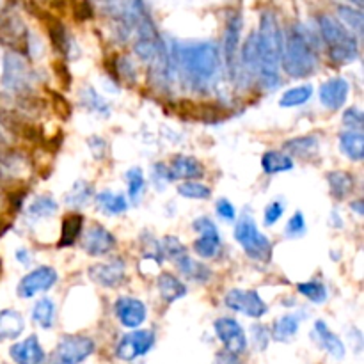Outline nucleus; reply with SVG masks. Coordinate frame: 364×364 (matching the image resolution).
<instances>
[{
    "label": "nucleus",
    "mask_w": 364,
    "mask_h": 364,
    "mask_svg": "<svg viewBox=\"0 0 364 364\" xmlns=\"http://www.w3.org/2000/svg\"><path fill=\"white\" fill-rule=\"evenodd\" d=\"M283 212H284L283 203L279 201L270 203V205L265 208V213H263V220H265L267 226H274V224L283 217Z\"/></svg>",
    "instance_id": "49530a36"
},
{
    "label": "nucleus",
    "mask_w": 364,
    "mask_h": 364,
    "mask_svg": "<svg viewBox=\"0 0 364 364\" xmlns=\"http://www.w3.org/2000/svg\"><path fill=\"white\" fill-rule=\"evenodd\" d=\"M258 43V80L265 89L272 91L281 84L279 64L283 55V32L274 13H263L259 31L256 32Z\"/></svg>",
    "instance_id": "f03ea898"
},
{
    "label": "nucleus",
    "mask_w": 364,
    "mask_h": 364,
    "mask_svg": "<svg viewBox=\"0 0 364 364\" xmlns=\"http://www.w3.org/2000/svg\"><path fill=\"white\" fill-rule=\"evenodd\" d=\"M2 85L11 92H27L31 89V70L20 53H7L4 57Z\"/></svg>",
    "instance_id": "423d86ee"
},
{
    "label": "nucleus",
    "mask_w": 364,
    "mask_h": 364,
    "mask_svg": "<svg viewBox=\"0 0 364 364\" xmlns=\"http://www.w3.org/2000/svg\"><path fill=\"white\" fill-rule=\"evenodd\" d=\"M242 73L247 78H258V43H256V32L247 38L244 43L240 55Z\"/></svg>",
    "instance_id": "b1692460"
},
{
    "label": "nucleus",
    "mask_w": 364,
    "mask_h": 364,
    "mask_svg": "<svg viewBox=\"0 0 364 364\" xmlns=\"http://www.w3.org/2000/svg\"><path fill=\"white\" fill-rule=\"evenodd\" d=\"M338 16H340V23L347 28L348 32L352 34H358L361 36L363 32V23H364V16L361 13V9L358 7H352V6H338Z\"/></svg>",
    "instance_id": "7c9ffc66"
},
{
    "label": "nucleus",
    "mask_w": 364,
    "mask_h": 364,
    "mask_svg": "<svg viewBox=\"0 0 364 364\" xmlns=\"http://www.w3.org/2000/svg\"><path fill=\"white\" fill-rule=\"evenodd\" d=\"M281 64L294 78H304L316 70V53L309 32L301 23L291 25L283 36V55Z\"/></svg>",
    "instance_id": "7ed1b4c3"
},
{
    "label": "nucleus",
    "mask_w": 364,
    "mask_h": 364,
    "mask_svg": "<svg viewBox=\"0 0 364 364\" xmlns=\"http://www.w3.org/2000/svg\"><path fill=\"white\" fill-rule=\"evenodd\" d=\"M340 149L347 159L359 162L364 159V135L363 132L347 130L340 135Z\"/></svg>",
    "instance_id": "5701e85b"
},
{
    "label": "nucleus",
    "mask_w": 364,
    "mask_h": 364,
    "mask_svg": "<svg viewBox=\"0 0 364 364\" xmlns=\"http://www.w3.org/2000/svg\"><path fill=\"white\" fill-rule=\"evenodd\" d=\"M196 231L199 233V238L194 242V251L199 258L210 259L219 252L220 249V233L212 219L208 217H199L192 224Z\"/></svg>",
    "instance_id": "f8f14e48"
},
{
    "label": "nucleus",
    "mask_w": 364,
    "mask_h": 364,
    "mask_svg": "<svg viewBox=\"0 0 364 364\" xmlns=\"http://www.w3.org/2000/svg\"><path fill=\"white\" fill-rule=\"evenodd\" d=\"M32 320L43 329H50L55 323V304L50 299L43 297L32 308Z\"/></svg>",
    "instance_id": "c756f323"
},
{
    "label": "nucleus",
    "mask_w": 364,
    "mask_h": 364,
    "mask_svg": "<svg viewBox=\"0 0 364 364\" xmlns=\"http://www.w3.org/2000/svg\"><path fill=\"white\" fill-rule=\"evenodd\" d=\"M9 355L14 364H45V350L39 343L38 336H28L18 341L9 348Z\"/></svg>",
    "instance_id": "a211bd4d"
},
{
    "label": "nucleus",
    "mask_w": 364,
    "mask_h": 364,
    "mask_svg": "<svg viewBox=\"0 0 364 364\" xmlns=\"http://www.w3.org/2000/svg\"><path fill=\"white\" fill-rule=\"evenodd\" d=\"M320 32L326 41L329 57L336 64H350L359 57V43L352 32H348L340 20L322 14L318 18Z\"/></svg>",
    "instance_id": "20e7f679"
},
{
    "label": "nucleus",
    "mask_w": 364,
    "mask_h": 364,
    "mask_svg": "<svg viewBox=\"0 0 364 364\" xmlns=\"http://www.w3.org/2000/svg\"><path fill=\"white\" fill-rule=\"evenodd\" d=\"M159 291L167 304H173L174 301L183 299L187 295V287L174 274L162 272L159 277Z\"/></svg>",
    "instance_id": "4be33fe9"
},
{
    "label": "nucleus",
    "mask_w": 364,
    "mask_h": 364,
    "mask_svg": "<svg viewBox=\"0 0 364 364\" xmlns=\"http://www.w3.org/2000/svg\"><path fill=\"white\" fill-rule=\"evenodd\" d=\"M96 203H98L100 208L103 210V213L107 215H119L124 213L128 208V203L124 199V196L114 194V192L103 191L96 196Z\"/></svg>",
    "instance_id": "c85d7f7f"
},
{
    "label": "nucleus",
    "mask_w": 364,
    "mask_h": 364,
    "mask_svg": "<svg viewBox=\"0 0 364 364\" xmlns=\"http://www.w3.org/2000/svg\"><path fill=\"white\" fill-rule=\"evenodd\" d=\"M350 206H352V208L355 210V213H358V215H363V213H364V208H363V201H361V199H358V201H352V203H350Z\"/></svg>",
    "instance_id": "3c124183"
},
{
    "label": "nucleus",
    "mask_w": 364,
    "mask_h": 364,
    "mask_svg": "<svg viewBox=\"0 0 364 364\" xmlns=\"http://www.w3.org/2000/svg\"><path fill=\"white\" fill-rule=\"evenodd\" d=\"M350 2L354 4V6L358 7V9H361V7H363V0H350Z\"/></svg>",
    "instance_id": "864d4df0"
},
{
    "label": "nucleus",
    "mask_w": 364,
    "mask_h": 364,
    "mask_svg": "<svg viewBox=\"0 0 364 364\" xmlns=\"http://www.w3.org/2000/svg\"><path fill=\"white\" fill-rule=\"evenodd\" d=\"M57 210H59V205L55 199L48 196H39L28 206V215L36 219H45V217H52Z\"/></svg>",
    "instance_id": "e433bc0d"
},
{
    "label": "nucleus",
    "mask_w": 364,
    "mask_h": 364,
    "mask_svg": "<svg viewBox=\"0 0 364 364\" xmlns=\"http://www.w3.org/2000/svg\"><path fill=\"white\" fill-rule=\"evenodd\" d=\"M92 198H95V191H92L91 185H89L87 181H77V183L70 188V192L66 194L64 201L70 206H73V208H82V206L87 205Z\"/></svg>",
    "instance_id": "72a5a7b5"
},
{
    "label": "nucleus",
    "mask_w": 364,
    "mask_h": 364,
    "mask_svg": "<svg viewBox=\"0 0 364 364\" xmlns=\"http://www.w3.org/2000/svg\"><path fill=\"white\" fill-rule=\"evenodd\" d=\"M348 91H350V85H348V82L343 77L331 78V80H327L320 87V103L329 110L341 109L345 102H347Z\"/></svg>",
    "instance_id": "f3484780"
},
{
    "label": "nucleus",
    "mask_w": 364,
    "mask_h": 364,
    "mask_svg": "<svg viewBox=\"0 0 364 364\" xmlns=\"http://www.w3.org/2000/svg\"><path fill=\"white\" fill-rule=\"evenodd\" d=\"M178 269L181 270V274H183L185 277H188L191 281H198V283H205V281H208L210 276H212L208 267L196 262V259H192L191 256L181 259V262L178 263Z\"/></svg>",
    "instance_id": "f704fd0d"
},
{
    "label": "nucleus",
    "mask_w": 364,
    "mask_h": 364,
    "mask_svg": "<svg viewBox=\"0 0 364 364\" xmlns=\"http://www.w3.org/2000/svg\"><path fill=\"white\" fill-rule=\"evenodd\" d=\"M223 364H242L238 361V355H233L230 354V352H226V354L223 355Z\"/></svg>",
    "instance_id": "8fccbe9b"
},
{
    "label": "nucleus",
    "mask_w": 364,
    "mask_h": 364,
    "mask_svg": "<svg viewBox=\"0 0 364 364\" xmlns=\"http://www.w3.org/2000/svg\"><path fill=\"white\" fill-rule=\"evenodd\" d=\"M327 183H329L331 194L336 199H347L354 191V176L345 171H333L327 174Z\"/></svg>",
    "instance_id": "393cba45"
},
{
    "label": "nucleus",
    "mask_w": 364,
    "mask_h": 364,
    "mask_svg": "<svg viewBox=\"0 0 364 364\" xmlns=\"http://www.w3.org/2000/svg\"><path fill=\"white\" fill-rule=\"evenodd\" d=\"M299 326H301V320L297 315H284L274 323L272 329V338L281 343H288L291 341V338L299 333Z\"/></svg>",
    "instance_id": "bb28decb"
},
{
    "label": "nucleus",
    "mask_w": 364,
    "mask_h": 364,
    "mask_svg": "<svg viewBox=\"0 0 364 364\" xmlns=\"http://www.w3.org/2000/svg\"><path fill=\"white\" fill-rule=\"evenodd\" d=\"M127 277V265L123 259H110L107 263L89 267V279L103 288H117Z\"/></svg>",
    "instance_id": "4468645a"
},
{
    "label": "nucleus",
    "mask_w": 364,
    "mask_h": 364,
    "mask_svg": "<svg viewBox=\"0 0 364 364\" xmlns=\"http://www.w3.org/2000/svg\"><path fill=\"white\" fill-rule=\"evenodd\" d=\"M343 124L352 132H361L363 128V112L358 107H352L343 114Z\"/></svg>",
    "instance_id": "a18cd8bd"
},
{
    "label": "nucleus",
    "mask_w": 364,
    "mask_h": 364,
    "mask_svg": "<svg viewBox=\"0 0 364 364\" xmlns=\"http://www.w3.org/2000/svg\"><path fill=\"white\" fill-rule=\"evenodd\" d=\"M82 224H84L82 213H70L68 217H64L59 247H70V245L75 244V240H77L82 231Z\"/></svg>",
    "instance_id": "cd10ccee"
},
{
    "label": "nucleus",
    "mask_w": 364,
    "mask_h": 364,
    "mask_svg": "<svg viewBox=\"0 0 364 364\" xmlns=\"http://www.w3.org/2000/svg\"><path fill=\"white\" fill-rule=\"evenodd\" d=\"M217 213H219L220 219L233 220L235 215H237V210H235V206L228 199H219L217 201Z\"/></svg>",
    "instance_id": "de8ad7c7"
},
{
    "label": "nucleus",
    "mask_w": 364,
    "mask_h": 364,
    "mask_svg": "<svg viewBox=\"0 0 364 364\" xmlns=\"http://www.w3.org/2000/svg\"><path fill=\"white\" fill-rule=\"evenodd\" d=\"M57 283V272L52 267H39L28 272L18 284V295L21 299H32L41 291L50 290Z\"/></svg>",
    "instance_id": "ddd939ff"
},
{
    "label": "nucleus",
    "mask_w": 364,
    "mask_h": 364,
    "mask_svg": "<svg viewBox=\"0 0 364 364\" xmlns=\"http://www.w3.org/2000/svg\"><path fill=\"white\" fill-rule=\"evenodd\" d=\"M315 336H316V341H318L320 348H323L331 358L338 359V361H341V359L345 358L347 348H345L343 341H341L340 338H338L336 334L327 327V323L322 322V320H318V322L315 323Z\"/></svg>",
    "instance_id": "aec40b11"
},
{
    "label": "nucleus",
    "mask_w": 364,
    "mask_h": 364,
    "mask_svg": "<svg viewBox=\"0 0 364 364\" xmlns=\"http://www.w3.org/2000/svg\"><path fill=\"white\" fill-rule=\"evenodd\" d=\"M6 176H7V174H6V167H4L2 164H0V181L6 180Z\"/></svg>",
    "instance_id": "603ef678"
},
{
    "label": "nucleus",
    "mask_w": 364,
    "mask_h": 364,
    "mask_svg": "<svg viewBox=\"0 0 364 364\" xmlns=\"http://www.w3.org/2000/svg\"><path fill=\"white\" fill-rule=\"evenodd\" d=\"M252 336H255V343L258 345L259 350H265L267 345H269V333L265 331V327H255Z\"/></svg>",
    "instance_id": "09e8293b"
},
{
    "label": "nucleus",
    "mask_w": 364,
    "mask_h": 364,
    "mask_svg": "<svg viewBox=\"0 0 364 364\" xmlns=\"http://www.w3.org/2000/svg\"><path fill=\"white\" fill-rule=\"evenodd\" d=\"M224 304L233 311L242 313V315L249 316V318H262L269 306L263 302L258 291L255 290H240V288H233L224 297Z\"/></svg>",
    "instance_id": "6e6552de"
},
{
    "label": "nucleus",
    "mask_w": 364,
    "mask_h": 364,
    "mask_svg": "<svg viewBox=\"0 0 364 364\" xmlns=\"http://www.w3.org/2000/svg\"><path fill=\"white\" fill-rule=\"evenodd\" d=\"M213 329H215L219 341L230 354L240 355L247 348V338H245L244 329L235 318H230V316L217 318L213 323Z\"/></svg>",
    "instance_id": "9b49d317"
},
{
    "label": "nucleus",
    "mask_w": 364,
    "mask_h": 364,
    "mask_svg": "<svg viewBox=\"0 0 364 364\" xmlns=\"http://www.w3.org/2000/svg\"><path fill=\"white\" fill-rule=\"evenodd\" d=\"M95 341L87 336L71 334V336L60 338L57 345V363L59 364H80L95 354Z\"/></svg>",
    "instance_id": "0eeeda50"
},
{
    "label": "nucleus",
    "mask_w": 364,
    "mask_h": 364,
    "mask_svg": "<svg viewBox=\"0 0 364 364\" xmlns=\"http://www.w3.org/2000/svg\"><path fill=\"white\" fill-rule=\"evenodd\" d=\"M178 194L185 199H208L212 196V191L199 181H185V183L178 185Z\"/></svg>",
    "instance_id": "ea45409f"
},
{
    "label": "nucleus",
    "mask_w": 364,
    "mask_h": 364,
    "mask_svg": "<svg viewBox=\"0 0 364 364\" xmlns=\"http://www.w3.org/2000/svg\"><path fill=\"white\" fill-rule=\"evenodd\" d=\"M284 149H287L290 155L309 156V155H313V153H316V149H318V139H316L315 135L290 139V141L284 144Z\"/></svg>",
    "instance_id": "c9c22d12"
},
{
    "label": "nucleus",
    "mask_w": 364,
    "mask_h": 364,
    "mask_svg": "<svg viewBox=\"0 0 364 364\" xmlns=\"http://www.w3.org/2000/svg\"><path fill=\"white\" fill-rule=\"evenodd\" d=\"M57 364H59V363H57Z\"/></svg>",
    "instance_id": "5fc2aeb1"
},
{
    "label": "nucleus",
    "mask_w": 364,
    "mask_h": 364,
    "mask_svg": "<svg viewBox=\"0 0 364 364\" xmlns=\"http://www.w3.org/2000/svg\"><path fill=\"white\" fill-rule=\"evenodd\" d=\"M21 39H25V25L18 18L9 16L0 20V41L14 45Z\"/></svg>",
    "instance_id": "2f4dec72"
},
{
    "label": "nucleus",
    "mask_w": 364,
    "mask_h": 364,
    "mask_svg": "<svg viewBox=\"0 0 364 364\" xmlns=\"http://www.w3.org/2000/svg\"><path fill=\"white\" fill-rule=\"evenodd\" d=\"M127 181H128V194L134 201H137L139 196L142 194V188H144V174L139 167H134L127 173Z\"/></svg>",
    "instance_id": "a19ab883"
},
{
    "label": "nucleus",
    "mask_w": 364,
    "mask_h": 364,
    "mask_svg": "<svg viewBox=\"0 0 364 364\" xmlns=\"http://www.w3.org/2000/svg\"><path fill=\"white\" fill-rule=\"evenodd\" d=\"M84 103L89 110H95V112H102L103 116H109V107H107L103 98H100V95L92 87L84 89Z\"/></svg>",
    "instance_id": "79ce46f5"
},
{
    "label": "nucleus",
    "mask_w": 364,
    "mask_h": 364,
    "mask_svg": "<svg viewBox=\"0 0 364 364\" xmlns=\"http://www.w3.org/2000/svg\"><path fill=\"white\" fill-rule=\"evenodd\" d=\"M114 311H116L121 326L127 327V329H137L146 320L144 302L139 301V299L128 297V295L117 299L116 304H114Z\"/></svg>",
    "instance_id": "dca6fc26"
},
{
    "label": "nucleus",
    "mask_w": 364,
    "mask_h": 364,
    "mask_svg": "<svg viewBox=\"0 0 364 364\" xmlns=\"http://www.w3.org/2000/svg\"><path fill=\"white\" fill-rule=\"evenodd\" d=\"M262 169L267 174L288 173L294 169V159L281 151H267L262 156Z\"/></svg>",
    "instance_id": "a878e982"
},
{
    "label": "nucleus",
    "mask_w": 364,
    "mask_h": 364,
    "mask_svg": "<svg viewBox=\"0 0 364 364\" xmlns=\"http://www.w3.org/2000/svg\"><path fill=\"white\" fill-rule=\"evenodd\" d=\"M235 240L242 245L245 255L256 262H269L272 258V244L269 238L258 230L255 219L247 213L237 220L235 226Z\"/></svg>",
    "instance_id": "39448f33"
},
{
    "label": "nucleus",
    "mask_w": 364,
    "mask_h": 364,
    "mask_svg": "<svg viewBox=\"0 0 364 364\" xmlns=\"http://www.w3.org/2000/svg\"><path fill=\"white\" fill-rule=\"evenodd\" d=\"M304 233H306L304 215H302L301 212H297L294 217H291L290 220H288L287 235L290 238H297V237H302V235H304Z\"/></svg>",
    "instance_id": "c03bdc74"
},
{
    "label": "nucleus",
    "mask_w": 364,
    "mask_h": 364,
    "mask_svg": "<svg viewBox=\"0 0 364 364\" xmlns=\"http://www.w3.org/2000/svg\"><path fill=\"white\" fill-rule=\"evenodd\" d=\"M82 249L89 256H105L116 249V237L102 224H92L82 237Z\"/></svg>",
    "instance_id": "2eb2a0df"
},
{
    "label": "nucleus",
    "mask_w": 364,
    "mask_h": 364,
    "mask_svg": "<svg viewBox=\"0 0 364 364\" xmlns=\"http://www.w3.org/2000/svg\"><path fill=\"white\" fill-rule=\"evenodd\" d=\"M25 331V318L14 309L0 311V341L18 340Z\"/></svg>",
    "instance_id": "412c9836"
},
{
    "label": "nucleus",
    "mask_w": 364,
    "mask_h": 364,
    "mask_svg": "<svg viewBox=\"0 0 364 364\" xmlns=\"http://www.w3.org/2000/svg\"><path fill=\"white\" fill-rule=\"evenodd\" d=\"M169 171L171 180H187V181H196L205 174L201 162L194 156L187 155H176L171 162V166L167 167Z\"/></svg>",
    "instance_id": "6ab92c4d"
},
{
    "label": "nucleus",
    "mask_w": 364,
    "mask_h": 364,
    "mask_svg": "<svg viewBox=\"0 0 364 364\" xmlns=\"http://www.w3.org/2000/svg\"><path fill=\"white\" fill-rule=\"evenodd\" d=\"M160 249H162V256L164 258L171 259L173 263H180L181 259L187 258L188 252H187V247H185L183 244H181L180 240H178L176 237H166L162 240V245H160Z\"/></svg>",
    "instance_id": "4c0bfd02"
},
{
    "label": "nucleus",
    "mask_w": 364,
    "mask_h": 364,
    "mask_svg": "<svg viewBox=\"0 0 364 364\" xmlns=\"http://www.w3.org/2000/svg\"><path fill=\"white\" fill-rule=\"evenodd\" d=\"M153 343H155V336H153L151 331H137L127 334L119 340L116 347V355L121 361H135L137 358H142V355L148 354L153 348Z\"/></svg>",
    "instance_id": "9d476101"
},
{
    "label": "nucleus",
    "mask_w": 364,
    "mask_h": 364,
    "mask_svg": "<svg viewBox=\"0 0 364 364\" xmlns=\"http://www.w3.org/2000/svg\"><path fill=\"white\" fill-rule=\"evenodd\" d=\"M171 60L176 63L183 82L196 92L210 91L223 68L219 46L212 41L176 45Z\"/></svg>",
    "instance_id": "f257e3e1"
},
{
    "label": "nucleus",
    "mask_w": 364,
    "mask_h": 364,
    "mask_svg": "<svg viewBox=\"0 0 364 364\" xmlns=\"http://www.w3.org/2000/svg\"><path fill=\"white\" fill-rule=\"evenodd\" d=\"M297 290L304 295L308 301L315 302V304H322L327 299V288L320 281H308V283H301Z\"/></svg>",
    "instance_id": "58836bf2"
},
{
    "label": "nucleus",
    "mask_w": 364,
    "mask_h": 364,
    "mask_svg": "<svg viewBox=\"0 0 364 364\" xmlns=\"http://www.w3.org/2000/svg\"><path fill=\"white\" fill-rule=\"evenodd\" d=\"M313 96V85H299V87L288 89L287 92H283L279 100V107L283 109H294V107L304 105L306 102H309V98Z\"/></svg>",
    "instance_id": "473e14b6"
},
{
    "label": "nucleus",
    "mask_w": 364,
    "mask_h": 364,
    "mask_svg": "<svg viewBox=\"0 0 364 364\" xmlns=\"http://www.w3.org/2000/svg\"><path fill=\"white\" fill-rule=\"evenodd\" d=\"M240 34H242V14L238 11L228 16L226 28H224L223 38V55L224 63H226L228 71H230L231 78L237 77V55H238V45H240Z\"/></svg>",
    "instance_id": "1a4fd4ad"
},
{
    "label": "nucleus",
    "mask_w": 364,
    "mask_h": 364,
    "mask_svg": "<svg viewBox=\"0 0 364 364\" xmlns=\"http://www.w3.org/2000/svg\"><path fill=\"white\" fill-rule=\"evenodd\" d=\"M142 255L149 259H155L156 263L162 262V249H160V244L153 237L142 238Z\"/></svg>",
    "instance_id": "37998d69"
}]
</instances>
